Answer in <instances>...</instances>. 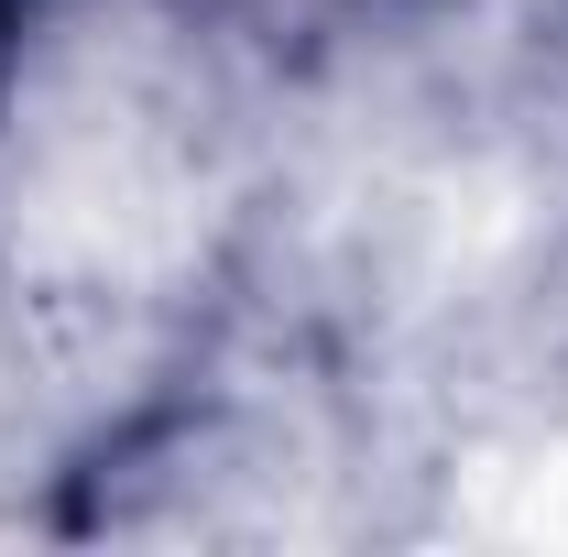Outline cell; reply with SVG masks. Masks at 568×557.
Wrapping results in <instances>:
<instances>
[{
	"label": "cell",
	"mask_w": 568,
	"mask_h": 557,
	"mask_svg": "<svg viewBox=\"0 0 568 557\" xmlns=\"http://www.w3.org/2000/svg\"><path fill=\"white\" fill-rule=\"evenodd\" d=\"M503 536H525V547H568V437H547V448L514 470Z\"/></svg>",
	"instance_id": "cell-1"
}]
</instances>
